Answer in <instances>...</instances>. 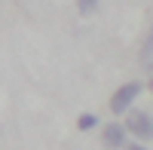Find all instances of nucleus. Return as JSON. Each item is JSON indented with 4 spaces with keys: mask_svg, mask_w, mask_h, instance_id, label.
<instances>
[{
    "mask_svg": "<svg viewBox=\"0 0 153 150\" xmlns=\"http://www.w3.org/2000/svg\"><path fill=\"white\" fill-rule=\"evenodd\" d=\"M126 135H135V138H141V141H150L153 138V120L147 110H126Z\"/></svg>",
    "mask_w": 153,
    "mask_h": 150,
    "instance_id": "obj_1",
    "label": "nucleus"
},
{
    "mask_svg": "<svg viewBox=\"0 0 153 150\" xmlns=\"http://www.w3.org/2000/svg\"><path fill=\"white\" fill-rule=\"evenodd\" d=\"M95 123H98V117H95V114H83L80 120H76V126H80L83 132H89V129H95Z\"/></svg>",
    "mask_w": 153,
    "mask_h": 150,
    "instance_id": "obj_6",
    "label": "nucleus"
},
{
    "mask_svg": "<svg viewBox=\"0 0 153 150\" xmlns=\"http://www.w3.org/2000/svg\"><path fill=\"white\" fill-rule=\"evenodd\" d=\"M141 68L144 74H153V40H144L141 46Z\"/></svg>",
    "mask_w": 153,
    "mask_h": 150,
    "instance_id": "obj_4",
    "label": "nucleus"
},
{
    "mask_svg": "<svg viewBox=\"0 0 153 150\" xmlns=\"http://www.w3.org/2000/svg\"><path fill=\"white\" fill-rule=\"evenodd\" d=\"M76 9H80V16H92L98 9V0H76Z\"/></svg>",
    "mask_w": 153,
    "mask_h": 150,
    "instance_id": "obj_5",
    "label": "nucleus"
},
{
    "mask_svg": "<svg viewBox=\"0 0 153 150\" xmlns=\"http://www.w3.org/2000/svg\"><path fill=\"white\" fill-rule=\"evenodd\" d=\"M104 144L107 147H126V129L120 123H107L104 126Z\"/></svg>",
    "mask_w": 153,
    "mask_h": 150,
    "instance_id": "obj_3",
    "label": "nucleus"
},
{
    "mask_svg": "<svg viewBox=\"0 0 153 150\" xmlns=\"http://www.w3.org/2000/svg\"><path fill=\"white\" fill-rule=\"evenodd\" d=\"M141 92H144V83H126V86H120V92L110 98V110L113 114H126Z\"/></svg>",
    "mask_w": 153,
    "mask_h": 150,
    "instance_id": "obj_2",
    "label": "nucleus"
}]
</instances>
